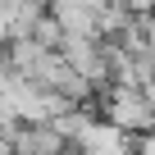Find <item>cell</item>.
Here are the masks:
<instances>
[{"mask_svg": "<svg viewBox=\"0 0 155 155\" xmlns=\"http://www.w3.org/2000/svg\"><path fill=\"white\" fill-rule=\"evenodd\" d=\"M101 123L119 128V132H146L150 128V101L132 87H101Z\"/></svg>", "mask_w": 155, "mask_h": 155, "instance_id": "6da1fadb", "label": "cell"}, {"mask_svg": "<svg viewBox=\"0 0 155 155\" xmlns=\"http://www.w3.org/2000/svg\"><path fill=\"white\" fill-rule=\"evenodd\" d=\"M32 41H37V46H41V50H55V46H59V41H64V32H59V23H55V18H50V14H41V23H37V28H32Z\"/></svg>", "mask_w": 155, "mask_h": 155, "instance_id": "7a4b0ae2", "label": "cell"}]
</instances>
